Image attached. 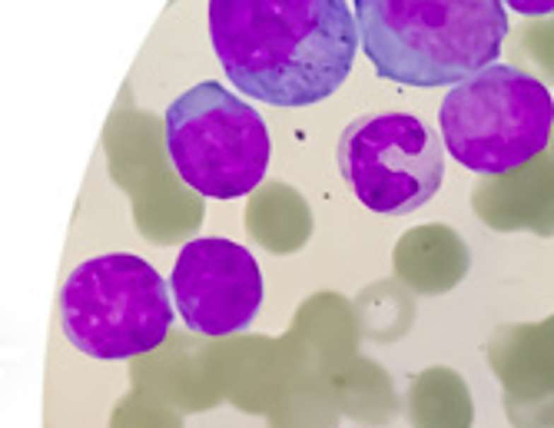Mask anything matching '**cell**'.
<instances>
[{
  "label": "cell",
  "mask_w": 554,
  "mask_h": 428,
  "mask_svg": "<svg viewBox=\"0 0 554 428\" xmlns=\"http://www.w3.org/2000/svg\"><path fill=\"white\" fill-rule=\"evenodd\" d=\"M166 153L176 176L206 199H242L266 179L269 126L252 103L203 80L166 107Z\"/></svg>",
  "instance_id": "5"
},
{
  "label": "cell",
  "mask_w": 554,
  "mask_h": 428,
  "mask_svg": "<svg viewBox=\"0 0 554 428\" xmlns=\"http://www.w3.org/2000/svg\"><path fill=\"white\" fill-rule=\"evenodd\" d=\"M173 289L156 266L133 253L80 263L60 289V322L76 352L120 362L160 349L173 326Z\"/></svg>",
  "instance_id": "3"
},
{
  "label": "cell",
  "mask_w": 554,
  "mask_h": 428,
  "mask_svg": "<svg viewBox=\"0 0 554 428\" xmlns=\"http://www.w3.org/2000/svg\"><path fill=\"white\" fill-rule=\"evenodd\" d=\"M338 173L365 209L412 216L445 183V140L402 110L362 113L338 136Z\"/></svg>",
  "instance_id": "6"
},
{
  "label": "cell",
  "mask_w": 554,
  "mask_h": 428,
  "mask_svg": "<svg viewBox=\"0 0 554 428\" xmlns=\"http://www.w3.org/2000/svg\"><path fill=\"white\" fill-rule=\"evenodd\" d=\"M505 7L521 17H548L554 13V0H505Z\"/></svg>",
  "instance_id": "8"
},
{
  "label": "cell",
  "mask_w": 554,
  "mask_h": 428,
  "mask_svg": "<svg viewBox=\"0 0 554 428\" xmlns=\"http://www.w3.org/2000/svg\"><path fill=\"white\" fill-rule=\"evenodd\" d=\"M445 150L481 176L514 173L548 150L554 97L538 77L511 64H491L442 100Z\"/></svg>",
  "instance_id": "4"
},
{
  "label": "cell",
  "mask_w": 554,
  "mask_h": 428,
  "mask_svg": "<svg viewBox=\"0 0 554 428\" xmlns=\"http://www.w3.org/2000/svg\"><path fill=\"white\" fill-rule=\"evenodd\" d=\"M170 289L183 326L209 339L246 332L262 309V269L256 256L223 236L186 242L176 256Z\"/></svg>",
  "instance_id": "7"
},
{
  "label": "cell",
  "mask_w": 554,
  "mask_h": 428,
  "mask_svg": "<svg viewBox=\"0 0 554 428\" xmlns=\"http://www.w3.org/2000/svg\"><path fill=\"white\" fill-rule=\"evenodd\" d=\"M362 54L399 87H458L498 64L505 0H355Z\"/></svg>",
  "instance_id": "2"
},
{
  "label": "cell",
  "mask_w": 554,
  "mask_h": 428,
  "mask_svg": "<svg viewBox=\"0 0 554 428\" xmlns=\"http://www.w3.org/2000/svg\"><path fill=\"white\" fill-rule=\"evenodd\" d=\"M209 40L232 87L285 110L332 97L362 44L346 0H209Z\"/></svg>",
  "instance_id": "1"
}]
</instances>
